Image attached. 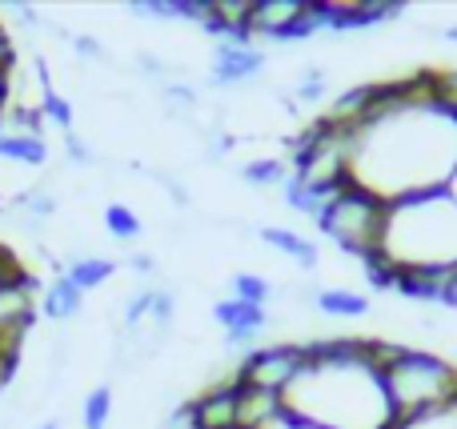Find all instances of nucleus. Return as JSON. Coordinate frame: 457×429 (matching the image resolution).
Here are the masks:
<instances>
[{
  "instance_id": "obj_19",
  "label": "nucleus",
  "mask_w": 457,
  "mask_h": 429,
  "mask_svg": "<svg viewBox=\"0 0 457 429\" xmlns=\"http://www.w3.org/2000/svg\"><path fill=\"white\" fill-rule=\"evenodd\" d=\"M293 169L285 165V161L277 157H261V161H249V165H241V181L257 185V189H269V185H285L289 181Z\"/></svg>"
},
{
  "instance_id": "obj_17",
  "label": "nucleus",
  "mask_w": 457,
  "mask_h": 429,
  "mask_svg": "<svg viewBox=\"0 0 457 429\" xmlns=\"http://www.w3.org/2000/svg\"><path fill=\"white\" fill-rule=\"evenodd\" d=\"M281 193H285V205H289L293 213L313 217V221L325 213V205H329V193H321V189H313V185L297 181L293 173H289V181L281 185Z\"/></svg>"
},
{
  "instance_id": "obj_20",
  "label": "nucleus",
  "mask_w": 457,
  "mask_h": 429,
  "mask_svg": "<svg viewBox=\"0 0 457 429\" xmlns=\"http://www.w3.org/2000/svg\"><path fill=\"white\" fill-rule=\"evenodd\" d=\"M109 417H112V390L96 385V390H88L85 406H80V422H85V429H104Z\"/></svg>"
},
{
  "instance_id": "obj_11",
  "label": "nucleus",
  "mask_w": 457,
  "mask_h": 429,
  "mask_svg": "<svg viewBox=\"0 0 457 429\" xmlns=\"http://www.w3.org/2000/svg\"><path fill=\"white\" fill-rule=\"evenodd\" d=\"M309 12V0H253V12H249V37H265L277 40Z\"/></svg>"
},
{
  "instance_id": "obj_2",
  "label": "nucleus",
  "mask_w": 457,
  "mask_h": 429,
  "mask_svg": "<svg viewBox=\"0 0 457 429\" xmlns=\"http://www.w3.org/2000/svg\"><path fill=\"white\" fill-rule=\"evenodd\" d=\"M309 361L285 393V409L321 429H389L397 422L361 337L309 342Z\"/></svg>"
},
{
  "instance_id": "obj_22",
  "label": "nucleus",
  "mask_w": 457,
  "mask_h": 429,
  "mask_svg": "<svg viewBox=\"0 0 457 429\" xmlns=\"http://www.w3.org/2000/svg\"><path fill=\"white\" fill-rule=\"evenodd\" d=\"M233 297H241V301H249V305H269L273 285H269L261 273H237L233 277Z\"/></svg>"
},
{
  "instance_id": "obj_5",
  "label": "nucleus",
  "mask_w": 457,
  "mask_h": 429,
  "mask_svg": "<svg viewBox=\"0 0 457 429\" xmlns=\"http://www.w3.org/2000/svg\"><path fill=\"white\" fill-rule=\"evenodd\" d=\"M386 213L389 205L378 197V193L361 189L357 181H349L341 193H333L325 213L317 217V229L333 241L337 249L353 253L357 261L370 253H378L381 233H386Z\"/></svg>"
},
{
  "instance_id": "obj_21",
  "label": "nucleus",
  "mask_w": 457,
  "mask_h": 429,
  "mask_svg": "<svg viewBox=\"0 0 457 429\" xmlns=\"http://www.w3.org/2000/svg\"><path fill=\"white\" fill-rule=\"evenodd\" d=\"M104 229H109L117 241H137L141 237V217H137L129 205L112 201V205L104 209Z\"/></svg>"
},
{
  "instance_id": "obj_23",
  "label": "nucleus",
  "mask_w": 457,
  "mask_h": 429,
  "mask_svg": "<svg viewBox=\"0 0 457 429\" xmlns=\"http://www.w3.org/2000/svg\"><path fill=\"white\" fill-rule=\"evenodd\" d=\"M325 88H329V80H325V72L317 69V64H309V69L301 72V80H297V101H301V104H313V101H321V96H325Z\"/></svg>"
},
{
  "instance_id": "obj_8",
  "label": "nucleus",
  "mask_w": 457,
  "mask_h": 429,
  "mask_svg": "<svg viewBox=\"0 0 457 429\" xmlns=\"http://www.w3.org/2000/svg\"><path fill=\"white\" fill-rule=\"evenodd\" d=\"M213 321L221 326L225 342L237 345V350H249V345L261 342V334L269 329V309L265 305H249L241 297H221L213 305Z\"/></svg>"
},
{
  "instance_id": "obj_14",
  "label": "nucleus",
  "mask_w": 457,
  "mask_h": 429,
  "mask_svg": "<svg viewBox=\"0 0 457 429\" xmlns=\"http://www.w3.org/2000/svg\"><path fill=\"white\" fill-rule=\"evenodd\" d=\"M112 273H117V261H112V257H104V253H77V257H69V261H64V277H69L80 293L101 289Z\"/></svg>"
},
{
  "instance_id": "obj_13",
  "label": "nucleus",
  "mask_w": 457,
  "mask_h": 429,
  "mask_svg": "<svg viewBox=\"0 0 457 429\" xmlns=\"http://www.w3.org/2000/svg\"><path fill=\"white\" fill-rule=\"evenodd\" d=\"M80 305H85V293H80L64 273H56V277L40 289V313H45L48 321H72L80 313Z\"/></svg>"
},
{
  "instance_id": "obj_12",
  "label": "nucleus",
  "mask_w": 457,
  "mask_h": 429,
  "mask_svg": "<svg viewBox=\"0 0 457 429\" xmlns=\"http://www.w3.org/2000/svg\"><path fill=\"white\" fill-rule=\"evenodd\" d=\"M257 237L265 241L269 249H277V253H285L289 261H297L301 269H317V261H321V253H317V245L309 237H301L297 229H285V225H265V229H257Z\"/></svg>"
},
{
  "instance_id": "obj_16",
  "label": "nucleus",
  "mask_w": 457,
  "mask_h": 429,
  "mask_svg": "<svg viewBox=\"0 0 457 429\" xmlns=\"http://www.w3.org/2000/svg\"><path fill=\"white\" fill-rule=\"evenodd\" d=\"M313 305L325 313V318H345V321H357L370 313V297L353 293V289H317Z\"/></svg>"
},
{
  "instance_id": "obj_7",
  "label": "nucleus",
  "mask_w": 457,
  "mask_h": 429,
  "mask_svg": "<svg viewBox=\"0 0 457 429\" xmlns=\"http://www.w3.org/2000/svg\"><path fill=\"white\" fill-rule=\"evenodd\" d=\"M40 281L29 269L12 281H0V342L8 350L21 353V342L29 337V326L37 318V297H40Z\"/></svg>"
},
{
  "instance_id": "obj_18",
  "label": "nucleus",
  "mask_w": 457,
  "mask_h": 429,
  "mask_svg": "<svg viewBox=\"0 0 457 429\" xmlns=\"http://www.w3.org/2000/svg\"><path fill=\"white\" fill-rule=\"evenodd\" d=\"M37 104H40V117H45V120L61 125V133H72V104L53 88V80H48L45 64H40V101H37Z\"/></svg>"
},
{
  "instance_id": "obj_9",
  "label": "nucleus",
  "mask_w": 457,
  "mask_h": 429,
  "mask_svg": "<svg viewBox=\"0 0 457 429\" xmlns=\"http://www.w3.org/2000/svg\"><path fill=\"white\" fill-rule=\"evenodd\" d=\"M265 69V53L253 40H217L213 48V85H245Z\"/></svg>"
},
{
  "instance_id": "obj_15",
  "label": "nucleus",
  "mask_w": 457,
  "mask_h": 429,
  "mask_svg": "<svg viewBox=\"0 0 457 429\" xmlns=\"http://www.w3.org/2000/svg\"><path fill=\"white\" fill-rule=\"evenodd\" d=\"M0 161H12V165L40 169V165H48V144H45V136H32V133H4V128H0Z\"/></svg>"
},
{
  "instance_id": "obj_24",
  "label": "nucleus",
  "mask_w": 457,
  "mask_h": 429,
  "mask_svg": "<svg viewBox=\"0 0 457 429\" xmlns=\"http://www.w3.org/2000/svg\"><path fill=\"white\" fill-rule=\"evenodd\" d=\"M157 429H197V422H193V409H189V401H185V406H177L173 414L165 417V422H161Z\"/></svg>"
},
{
  "instance_id": "obj_28",
  "label": "nucleus",
  "mask_w": 457,
  "mask_h": 429,
  "mask_svg": "<svg viewBox=\"0 0 457 429\" xmlns=\"http://www.w3.org/2000/svg\"><path fill=\"white\" fill-rule=\"evenodd\" d=\"M445 37H450L453 45H457V24H450V29H445Z\"/></svg>"
},
{
  "instance_id": "obj_27",
  "label": "nucleus",
  "mask_w": 457,
  "mask_h": 429,
  "mask_svg": "<svg viewBox=\"0 0 457 429\" xmlns=\"http://www.w3.org/2000/svg\"><path fill=\"white\" fill-rule=\"evenodd\" d=\"M129 269H133V273H153V257L133 253V257H129Z\"/></svg>"
},
{
  "instance_id": "obj_25",
  "label": "nucleus",
  "mask_w": 457,
  "mask_h": 429,
  "mask_svg": "<svg viewBox=\"0 0 457 429\" xmlns=\"http://www.w3.org/2000/svg\"><path fill=\"white\" fill-rule=\"evenodd\" d=\"M16 358H21V353H16V350H8V345L0 342V385H4L8 377H12V369H16Z\"/></svg>"
},
{
  "instance_id": "obj_3",
  "label": "nucleus",
  "mask_w": 457,
  "mask_h": 429,
  "mask_svg": "<svg viewBox=\"0 0 457 429\" xmlns=\"http://www.w3.org/2000/svg\"><path fill=\"white\" fill-rule=\"evenodd\" d=\"M378 253L397 273H457V197L437 189L389 205Z\"/></svg>"
},
{
  "instance_id": "obj_1",
  "label": "nucleus",
  "mask_w": 457,
  "mask_h": 429,
  "mask_svg": "<svg viewBox=\"0 0 457 429\" xmlns=\"http://www.w3.org/2000/svg\"><path fill=\"white\" fill-rule=\"evenodd\" d=\"M349 177L386 205L450 189L457 177V112L434 96V72L418 96L373 112L353 128Z\"/></svg>"
},
{
  "instance_id": "obj_4",
  "label": "nucleus",
  "mask_w": 457,
  "mask_h": 429,
  "mask_svg": "<svg viewBox=\"0 0 457 429\" xmlns=\"http://www.w3.org/2000/svg\"><path fill=\"white\" fill-rule=\"evenodd\" d=\"M394 417H413L426 409L450 406L457 398V366L429 350H405L394 366L381 374Z\"/></svg>"
},
{
  "instance_id": "obj_29",
  "label": "nucleus",
  "mask_w": 457,
  "mask_h": 429,
  "mask_svg": "<svg viewBox=\"0 0 457 429\" xmlns=\"http://www.w3.org/2000/svg\"><path fill=\"white\" fill-rule=\"evenodd\" d=\"M450 193H453V197H457V177H453V185H450Z\"/></svg>"
},
{
  "instance_id": "obj_10",
  "label": "nucleus",
  "mask_w": 457,
  "mask_h": 429,
  "mask_svg": "<svg viewBox=\"0 0 457 429\" xmlns=\"http://www.w3.org/2000/svg\"><path fill=\"white\" fill-rule=\"evenodd\" d=\"M237 401H241L237 377H228L221 385H209L205 393H197L189 401L193 422H197V429H237Z\"/></svg>"
},
{
  "instance_id": "obj_26",
  "label": "nucleus",
  "mask_w": 457,
  "mask_h": 429,
  "mask_svg": "<svg viewBox=\"0 0 457 429\" xmlns=\"http://www.w3.org/2000/svg\"><path fill=\"white\" fill-rule=\"evenodd\" d=\"M273 429H321V425H309V422H301L297 414H289V409H285V414H281V422H277Z\"/></svg>"
},
{
  "instance_id": "obj_6",
  "label": "nucleus",
  "mask_w": 457,
  "mask_h": 429,
  "mask_svg": "<svg viewBox=\"0 0 457 429\" xmlns=\"http://www.w3.org/2000/svg\"><path fill=\"white\" fill-rule=\"evenodd\" d=\"M309 353L305 345H261V350H249L237 366V382L253 385V390H265V393H289V385L301 377L305 369Z\"/></svg>"
}]
</instances>
